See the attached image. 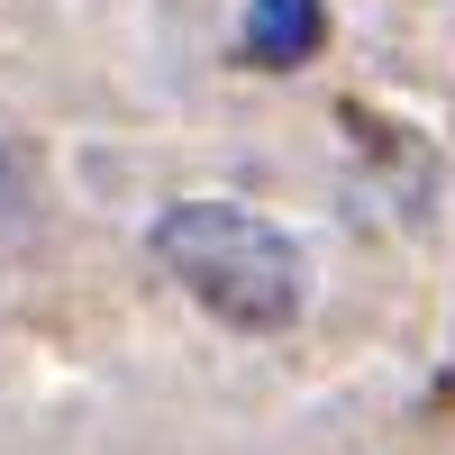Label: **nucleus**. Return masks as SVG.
<instances>
[{
    "instance_id": "obj_1",
    "label": "nucleus",
    "mask_w": 455,
    "mask_h": 455,
    "mask_svg": "<svg viewBox=\"0 0 455 455\" xmlns=\"http://www.w3.org/2000/svg\"><path fill=\"white\" fill-rule=\"evenodd\" d=\"M156 255L164 274L201 300V310H219L228 328H291L300 310V255L283 228H264L255 210L237 201H182L156 219Z\"/></svg>"
},
{
    "instance_id": "obj_2",
    "label": "nucleus",
    "mask_w": 455,
    "mask_h": 455,
    "mask_svg": "<svg viewBox=\"0 0 455 455\" xmlns=\"http://www.w3.org/2000/svg\"><path fill=\"white\" fill-rule=\"evenodd\" d=\"M319 36H328L319 0H255V10H246V55L255 64H310Z\"/></svg>"
},
{
    "instance_id": "obj_3",
    "label": "nucleus",
    "mask_w": 455,
    "mask_h": 455,
    "mask_svg": "<svg viewBox=\"0 0 455 455\" xmlns=\"http://www.w3.org/2000/svg\"><path fill=\"white\" fill-rule=\"evenodd\" d=\"M28 201H36L28 156H19V146H0V246H19V237H28Z\"/></svg>"
}]
</instances>
